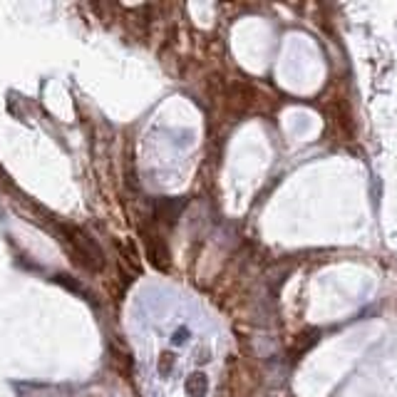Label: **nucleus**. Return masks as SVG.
<instances>
[{
  "mask_svg": "<svg viewBox=\"0 0 397 397\" xmlns=\"http://www.w3.org/2000/svg\"><path fill=\"white\" fill-rule=\"evenodd\" d=\"M181 207H184V202H179V199H159L157 202V216L164 218V221H176V216H179Z\"/></svg>",
  "mask_w": 397,
  "mask_h": 397,
  "instance_id": "obj_1",
  "label": "nucleus"
},
{
  "mask_svg": "<svg viewBox=\"0 0 397 397\" xmlns=\"http://www.w3.org/2000/svg\"><path fill=\"white\" fill-rule=\"evenodd\" d=\"M207 387H209L207 375H204V372H194V375H189V380H186V395L204 397L207 395Z\"/></svg>",
  "mask_w": 397,
  "mask_h": 397,
  "instance_id": "obj_2",
  "label": "nucleus"
},
{
  "mask_svg": "<svg viewBox=\"0 0 397 397\" xmlns=\"http://www.w3.org/2000/svg\"><path fill=\"white\" fill-rule=\"evenodd\" d=\"M172 368H174V353H164L162 358H159V375L169 377Z\"/></svg>",
  "mask_w": 397,
  "mask_h": 397,
  "instance_id": "obj_3",
  "label": "nucleus"
},
{
  "mask_svg": "<svg viewBox=\"0 0 397 397\" xmlns=\"http://www.w3.org/2000/svg\"><path fill=\"white\" fill-rule=\"evenodd\" d=\"M186 335H189V330H186V328H179V330L172 335V343H174V345H184L186 343Z\"/></svg>",
  "mask_w": 397,
  "mask_h": 397,
  "instance_id": "obj_4",
  "label": "nucleus"
}]
</instances>
